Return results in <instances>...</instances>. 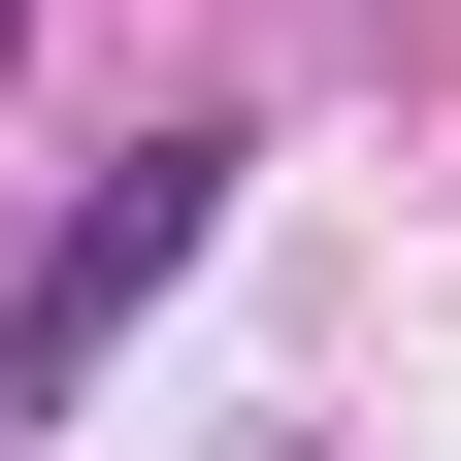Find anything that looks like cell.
Wrapping results in <instances>:
<instances>
[{"instance_id":"obj_1","label":"cell","mask_w":461,"mask_h":461,"mask_svg":"<svg viewBox=\"0 0 461 461\" xmlns=\"http://www.w3.org/2000/svg\"><path fill=\"white\" fill-rule=\"evenodd\" d=\"M198 230H230V132H132V165L67 198V264H33V330H132L165 264H198Z\"/></svg>"}]
</instances>
